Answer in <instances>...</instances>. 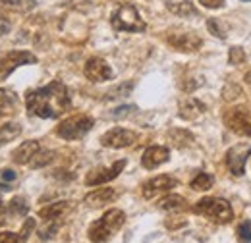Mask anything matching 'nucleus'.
Here are the masks:
<instances>
[{
	"label": "nucleus",
	"instance_id": "2",
	"mask_svg": "<svg viewBox=\"0 0 251 243\" xmlns=\"http://www.w3.org/2000/svg\"><path fill=\"white\" fill-rule=\"evenodd\" d=\"M126 222V214L120 209H110L102 214V218H99L89 226V240L93 243H104L108 242Z\"/></svg>",
	"mask_w": 251,
	"mask_h": 243
},
{
	"label": "nucleus",
	"instance_id": "25",
	"mask_svg": "<svg viewBox=\"0 0 251 243\" xmlns=\"http://www.w3.org/2000/svg\"><path fill=\"white\" fill-rule=\"evenodd\" d=\"M20 133H22V127H20L18 123H4V125L0 127V145H4V143H8V141L16 139Z\"/></svg>",
	"mask_w": 251,
	"mask_h": 243
},
{
	"label": "nucleus",
	"instance_id": "19",
	"mask_svg": "<svg viewBox=\"0 0 251 243\" xmlns=\"http://www.w3.org/2000/svg\"><path fill=\"white\" fill-rule=\"evenodd\" d=\"M205 110H207V108H205V104H203L201 100H197V98H188V100H184V102L180 104V118H184V120H195V118L201 116Z\"/></svg>",
	"mask_w": 251,
	"mask_h": 243
},
{
	"label": "nucleus",
	"instance_id": "7",
	"mask_svg": "<svg viewBox=\"0 0 251 243\" xmlns=\"http://www.w3.org/2000/svg\"><path fill=\"white\" fill-rule=\"evenodd\" d=\"M37 56L27 52V50H12L0 58V81H4L16 68L25 66V64H35Z\"/></svg>",
	"mask_w": 251,
	"mask_h": 243
},
{
	"label": "nucleus",
	"instance_id": "4",
	"mask_svg": "<svg viewBox=\"0 0 251 243\" xmlns=\"http://www.w3.org/2000/svg\"><path fill=\"white\" fill-rule=\"evenodd\" d=\"M110 24L116 31H129V33H141L145 31L147 24L139 16L137 8L133 4H122L110 18Z\"/></svg>",
	"mask_w": 251,
	"mask_h": 243
},
{
	"label": "nucleus",
	"instance_id": "3",
	"mask_svg": "<svg viewBox=\"0 0 251 243\" xmlns=\"http://www.w3.org/2000/svg\"><path fill=\"white\" fill-rule=\"evenodd\" d=\"M193 213L203 214V216H207L209 220H213L217 224H228L234 218V211H232L230 203L226 199H220V197H205V199H201L193 207Z\"/></svg>",
	"mask_w": 251,
	"mask_h": 243
},
{
	"label": "nucleus",
	"instance_id": "10",
	"mask_svg": "<svg viewBox=\"0 0 251 243\" xmlns=\"http://www.w3.org/2000/svg\"><path fill=\"white\" fill-rule=\"evenodd\" d=\"M168 45L180 52H197L201 47H203V39L195 33H174V35H168Z\"/></svg>",
	"mask_w": 251,
	"mask_h": 243
},
{
	"label": "nucleus",
	"instance_id": "39",
	"mask_svg": "<svg viewBox=\"0 0 251 243\" xmlns=\"http://www.w3.org/2000/svg\"><path fill=\"white\" fill-rule=\"evenodd\" d=\"M8 31H10V20L4 14H0V35H6Z\"/></svg>",
	"mask_w": 251,
	"mask_h": 243
},
{
	"label": "nucleus",
	"instance_id": "37",
	"mask_svg": "<svg viewBox=\"0 0 251 243\" xmlns=\"http://www.w3.org/2000/svg\"><path fill=\"white\" fill-rule=\"evenodd\" d=\"M56 230H58V224H50V226H47V228H43L39 232V238L41 240H49V238H52L56 234Z\"/></svg>",
	"mask_w": 251,
	"mask_h": 243
},
{
	"label": "nucleus",
	"instance_id": "27",
	"mask_svg": "<svg viewBox=\"0 0 251 243\" xmlns=\"http://www.w3.org/2000/svg\"><path fill=\"white\" fill-rule=\"evenodd\" d=\"M8 211L14 214V216H24V214H27L29 207H27L25 199H22V197H14V199L10 201V207H8Z\"/></svg>",
	"mask_w": 251,
	"mask_h": 243
},
{
	"label": "nucleus",
	"instance_id": "14",
	"mask_svg": "<svg viewBox=\"0 0 251 243\" xmlns=\"http://www.w3.org/2000/svg\"><path fill=\"white\" fill-rule=\"evenodd\" d=\"M168 158H170V151L166 147H149L141 156V164L147 170H155L160 164L168 162Z\"/></svg>",
	"mask_w": 251,
	"mask_h": 243
},
{
	"label": "nucleus",
	"instance_id": "28",
	"mask_svg": "<svg viewBox=\"0 0 251 243\" xmlns=\"http://www.w3.org/2000/svg\"><path fill=\"white\" fill-rule=\"evenodd\" d=\"M133 89V83L131 81H126V83H120V85H116L114 89H110V91L106 93V98H120V97H127L129 93Z\"/></svg>",
	"mask_w": 251,
	"mask_h": 243
},
{
	"label": "nucleus",
	"instance_id": "36",
	"mask_svg": "<svg viewBox=\"0 0 251 243\" xmlns=\"http://www.w3.org/2000/svg\"><path fill=\"white\" fill-rule=\"evenodd\" d=\"M199 4L209 8V10H220V8H224L226 0H199Z\"/></svg>",
	"mask_w": 251,
	"mask_h": 243
},
{
	"label": "nucleus",
	"instance_id": "26",
	"mask_svg": "<svg viewBox=\"0 0 251 243\" xmlns=\"http://www.w3.org/2000/svg\"><path fill=\"white\" fill-rule=\"evenodd\" d=\"M54 160V152L52 151H43V149H39V152L35 154L31 158V162H29V166L31 168H45L47 164H50Z\"/></svg>",
	"mask_w": 251,
	"mask_h": 243
},
{
	"label": "nucleus",
	"instance_id": "5",
	"mask_svg": "<svg viewBox=\"0 0 251 243\" xmlns=\"http://www.w3.org/2000/svg\"><path fill=\"white\" fill-rule=\"evenodd\" d=\"M95 120L91 116H85V114H77V116H72L68 120H64L56 133L62 137V139H68V141H74V139H81L85 137V133L91 131Z\"/></svg>",
	"mask_w": 251,
	"mask_h": 243
},
{
	"label": "nucleus",
	"instance_id": "40",
	"mask_svg": "<svg viewBox=\"0 0 251 243\" xmlns=\"http://www.w3.org/2000/svg\"><path fill=\"white\" fill-rule=\"evenodd\" d=\"M246 81H248V85L251 87V72L248 73V75H246Z\"/></svg>",
	"mask_w": 251,
	"mask_h": 243
},
{
	"label": "nucleus",
	"instance_id": "32",
	"mask_svg": "<svg viewBox=\"0 0 251 243\" xmlns=\"http://www.w3.org/2000/svg\"><path fill=\"white\" fill-rule=\"evenodd\" d=\"M238 238L242 242L251 243V220H244L240 226H238Z\"/></svg>",
	"mask_w": 251,
	"mask_h": 243
},
{
	"label": "nucleus",
	"instance_id": "30",
	"mask_svg": "<svg viewBox=\"0 0 251 243\" xmlns=\"http://www.w3.org/2000/svg\"><path fill=\"white\" fill-rule=\"evenodd\" d=\"M16 178H18V174L14 172V170H0V189L2 191H6V189H12L8 183L16 182Z\"/></svg>",
	"mask_w": 251,
	"mask_h": 243
},
{
	"label": "nucleus",
	"instance_id": "18",
	"mask_svg": "<svg viewBox=\"0 0 251 243\" xmlns=\"http://www.w3.org/2000/svg\"><path fill=\"white\" fill-rule=\"evenodd\" d=\"M70 209H72L70 201H58V203H52V205L41 209L39 216H41L45 222H50V220H58V218H62Z\"/></svg>",
	"mask_w": 251,
	"mask_h": 243
},
{
	"label": "nucleus",
	"instance_id": "1",
	"mask_svg": "<svg viewBox=\"0 0 251 243\" xmlns=\"http://www.w3.org/2000/svg\"><path fill=\"white\" fill-rule=\"evenodd\" d=\"M25 106L31 116L50 120V118H60L64 112H68L72 106V100H70L66 85L62 81L54 79L43 89L27 93Z\"/></svg>",
	"mask_w": 251,
	"mask_h": 243
},
{
	"label": "nucleus",
	"instance_id": "17",
	"mask_svg": "<svg viewBox=\"0 0 251 243\" xmlns=\"http://www.w3.org/2000/svg\"><path fill=\"white\" fill-rule=\"evenodd\" d=\"M166 8H168V12H172L174 16H180V18H197L199 16V10L189 0H182V2L166 0Z\"/></svg>",
	"mask_w": 251,
	"mask_h": 243
},
{
	"label": "nucleus",
	"instance_id": "6",
	"mask_svg": "<svg viewBox=\"0 0 251 243\" xmlns=\"http://www.w3.org/2000/svg\"><path fill=\"white\" fill-rule=\"evenodd\" d=\"M224 123L234 133L244 135V137H251V108H248V106L230 108L224 114Z\"/></svg>",
	"mask_w": 251,
	"mask_h": 243
},
{
	"label": "nucleus",
	"instance_id": "35",
	"mask_svg": "<svg viewBox=\"0 0 251 243\" xmlns=\"http://www.w3.org/2000/svg\"><path fill=\"white\" fill-rule=\"evenodd\" d=\"M238 95H242V89H240L238 85H226L224 91H222V97H224L226 100H234Z\"/></svg>",
	"mask_w": 251,
	"mask_h": 243
},
{
	"label": "nucleus",
	"instance_id": "20",
	"mask_svg": "<svg viewBox=\"0 0 251 243\" xmlns=\"http://www.w3.org/2000/svg\"><path fill=\"white\" fill-rule=\"evenodd\" d=\"M158 207H160L162 211H168V213H178V211L188 209L186 199H184L182 195H166V197L160 199Z\"/></svg>",
	"mask_w": 251,
	"mask_h": 243
},
{
	"label": "nucleus",
	"instance_id": "22",
	"mask_svg": "<svg viewBox=\"0 0 251 243\" xmlns=\"http://www.w3.org/2000/svg\"><path fill=\"white\" fill-rule=\"evenodd\" d=\"M168 139H170V141H172V145H174V147H178V149L189 147V145L193 143V135L189 133L188 129H170Z\"/></svg>",
	"mask_w": 251,
	"mask_h": 243
},
{
	"label": "nucleus",
	"instance_id": "13",
	"mask_svg": "<svg viewBox=\"0 0 251 243\" xmlns=\"http://www.w3.org/2000/svg\"><path fill=\"white\" fill-rule=\"evenodd\" d=\"M178 185V180L172 178V176H157L153 180L143 185V197L145 199H153L158 193H164V191H170L172 187Z\"/></svg>",
	"mask_w": 251,
	"mask_h": 243
},
{
	"label": "nucleus",
	"instance_id": "31",
	"mask_svg": "<svg viewBox=\"0 0 251 243\" xmlns=\"http://www.w3.org/2000/svg\"><path fill=\"white\" fill-rule=\"evenodd\" d=\"M207 29L211 31L215 37H219V39H226V29L220 25V22L217 20V18L207 20Z\"/></svg>",
	"mask_w": 251,
	"mask_h": 243
},
{
	"label": "nucleus",
	"instance_id": "15",
	"mask_svg": "<svg viewBox=\"0 0 251 243\" xmlns=\"http://www.w3.org/2000/svg\"><path fill=\"white\" fill-rule=\"evenodd\" d=\"M39 143L37 141H24L16 151L12 152V160L16 164H29L31 158L39 152Z\"/></svg>",
	"mask_w": 251,
	"mask_h": 243
},
{
	"label": "nucleus",
	"instance_id": "23",
	"mask_svg": "<svg viewBox=\"0 0 251 243\" xmlns=\"http://www.w3.org/2000/svg\"><path fill=\"white\" fill-rule=\"evenodd\" d=\"M18 106V98L16 95L8 89H0V116L2 114H10L14 112Z\"/></svg>",
	"mask_w": 251,
	"mask_h": 243
},
{
	"label": "nucleus",
	"instance_id": "29",
	"mask_svg": "<svg viewBox=\"0 0 251 243\" xmlns=\"http://www.w3.org/2000/svg\"><path fill=\"white\" fill-rule=\"evenodd\" d=\"M228 62H230L232 66L244 64V62H246V50H244L242 47H232L230 52H228Z\"/></svg>",
	"mask_w": 251,
	"mask_h": 243
},
{
	"label": "nucleus",
	"instance_id": "33",
	"mask_svg": "<svg viewBox=\"0 0 251 243\" xmlns=\"http://www.w3.org/2000/svg\"><path fill=\"white\" fill-rule=\"evenodd\" d=\"M133 112H135V106L126 104V106H118V108H114V110L110 112V118L120 120V118H126V116H129V114H133Z\"/></svg>",
	"mask_w": 251,
	"mask_h": 243
},
{
	"label": "nucleus",
	"instance_id": "11",
	"mask_svg": "<svg viewBox=\"0 0 251 243\" xmlns=\"http://www.w3.org/2000/svg\"><path fill=\"white\" fill-rule=\"evenodd\" d=\"M126 168V160H118V162H114L110 168H97L93 172H89L87 174V178H85V183L87 185H100V183H106V182H112L114 178H118L120 176V172Z\"/></svg>",
	"mask_w": 251,
	"mask_h": 243
},
{
	"label": "nucleus",
	"instance_id": "12",
	"mask_svg": "<svg viewBox=\"0 0 251 243\" xmlns=\"http://www.w3.org/2000/svg\"><path fill=\"white\" fill-rule=\"evenodd\" d=\"M83 72H85V77H87L89 81H95V83L112 79V70H110V66L102 60V58H97V56H93V58H89V60L85 62Z\"/></svg>",
	"mask_w": 251,
	"mask_h": 243
},
{
	"label": "nucleus",
	"instance_id": "38",
	"mask_svg": "<svg viewBox=\"0 0 251 243\" xmlns=\"http://www.w3.org/2000/svg\"><path fill=\"white\" fill-rule=\"evenodd\" d=\"M0 243H20V236H16L12 232H4V234H0Z\"/></svg>",
	"mask_w": 251,
	"mask_h": 243
},
{
	"label": "nucleus",
	"instance_id": "9",
	"mask_svg": "<svg viewBox=\"0 0 251 243\" xmlns=\"http://www.w3.org/2000/svg\"><path fill=\"white\" fill-rule=\"evenodd\" d=\"M135 141H137V133L131 129H124V127H112L100 137V145L108 149H124V147L133 145Z\"/></svg>",
	"mask_w": 251,
	"mask_h": 243
},
{
	"label": "nucleus",
	"instance_id": "8",
	"mask_svg": "<svg viewBox=\"0 0 251 243\" xmlns=\"http://www.w3.org/2000/svg\"><path fill=\"white\" fill-rule=\"evenodd\" d=\"M251 154V147L248 143H238L226 151V166L234 176L246 174V162Z\"/></svg>",
	"mask_w": 251,
	"mask_h": 243
},
{
	"label": "nucleus",
	"instance_id": "34",
	"mask_svg": "<svg viewBox=\"0 0 251 243\" xmlns=\"http://www.w3.org/2000/svg\"><path fill=\"white\" fill-rule=\"evenodd\" d=\"M35 218H25V224H24V228H22V234H20V240H27L29 238V234H31L33 230H35Z\"/></svg>",
	"mask_w": 251,
	"mask_h": 243
},
{
	"label": "nucleus",
	"instance_id": "21",
	"mask_svg": "<svg viewBox=\"0 0 251 243\" xmlns=\"http://www.w3.org/2000/svg\"><path fill=\"white\" fill-rule=\"evenodd\" d=\"M35 0H0V8L2 10H8V12H18V14H24V12H29L35 8Z\"/></svg>",
	"mask_w": 251,
	"mask_h": 243
},
{
	"label": "nucleus",
	"instance_id": "24",
	"mask_svg": "<svg viewBox=\"0 0 251 243\" xmlns=\"http://www.w3.org/2000/svg\"><path fill=\"white\" fill-rule=\"evenodd\" d=\"M213 183H215V178H213L211 174L199 172V174L191 180V189H195V191H207V189L213 187Z\"/></svg>",
	"mask_w": 251,
	"mask_h": 243
},
{
	"label": "nucleus",
	"instance_id": "16",
	"mask_svg": "<svg viewBox=\"0 0 251 243\" xmlns=\"http://www.w3.org/2000/svg\"><path fill=\"white\" fill-rule=\"evenodd\" d=\"M114 199H116V191L112 187H100L97 191H91L85 197V203L89 207H102V205H106V203H110Z\"/></svg>",
	"mask_w": 251,
	"mask_h": 243
}]
</instances>
